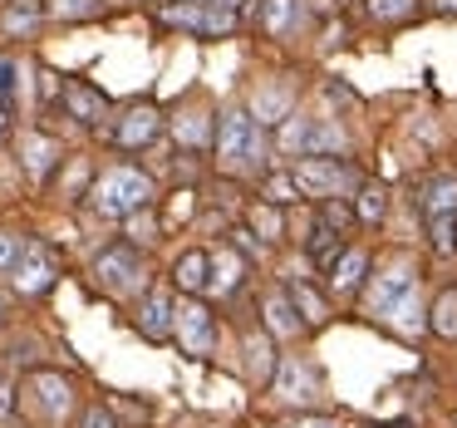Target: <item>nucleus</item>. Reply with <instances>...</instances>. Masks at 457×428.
<instances>
[{"label": "nucleus", "mask_w": 457, "mask_h": 428, "mask_svg": "<svg viewBox=\"0 0 457 428\" xmlns=\"http://www.w3.org/2000/svg\"><path fill=\"white\" fill-rule=\"evenodd\" d=\"M45 21V0H5V15H0V25H5V35H35Z\"/></svg>", "instance_id": "412c9836"}, {"label": "nucleus", "mask_w": 457, "mask_h": 428, "mask_svg": "<svg viewBox=\"0 0 457 428\" xmlns=\"http://www.w3.org/2000/svg\"><path fill=\"white\" fill-rule=\"evenodd\" d=\"M94 281L104 290H113V296H133V290H143V256L129 241H119V247L94 256Z\"/></svg>", "instance_id": "39448f33"}, {"label": "nucleus", "mask_w": 457, "mask_h": 428, "mask_svg": "<svg viewBox=\"0 0 457 428\" xmlns=\"http://www.w3.org/2000/svg\"><path fill=\"white\" fill-rule=\"evenodd\" d=\"M64 109H70V119L89 123V129H99V123L109 119V99H104L99 89H89L84 80H70V84H64Z\"/></svg>", "instance_id": "4468645a"}, {"label": "nucleus", "mask_w": 457, "mask_h": 428, "mask_svg": "<svg viewBox=\"0 0 457 428\" xmlns=\"http://www.w3.org/2000/svg\"><path fill=\"white\" fill-rule=\"evenodd\" d=\"M266 325H270V335H295L300 330V315L290 306V296H280V290L266 296Z\"/></svg>", "instance_id": "393cba45"}, {"label": "nucleus", "mask_w": 457, "mask_h": 428, "mask_svg": "<svg viewBox=\"0 0 457 428\" xmlns=\"http://www.w3.org/2000/svg\"><path fill=\"white\" fill-rule=\"evenodd\" d=\"M290 306H295V315L305 320L310 330H320V325L329 320V306H325V300H320L315 290L305 286V281H290Z\"/></svg>", "instance_id": "5701e85b"}, {"label": "nucleus", "mask_w": 457, "mask_h": 428, "mask_svg": "<svg viewBox=\"0 0 457 428\" xmlns=\"http://www.w3.org/2000/svg\"><path fill=\"white\" fill-rule=\"evenodd\" d=\"M0 5H5V0H0Z\"/></svg>", "instance_id": "37998d69"}, {"label": "nucleus", "mask_w": 457, "mask_h": 428, "mask_svg": "<svg viewBox=\"0 0 457 428\" xmlns=\"http://www.w3.org/2000/svg\"><path fill=\"white\" fill-rule=\"evenodd\" d=\"M280 428H339V418H320V414H305L295 424H280Z\"/></svg>", "instance_id": "58836bf2"}, {"label": "nucleus", "mask_w": 457, "mask_h": 428, "mask_svg": "<svg viewBox=\"0 0 457 428\" xmlns=\"http://www.w3.org/2000/svg\"><path fill=\"white\" fill-rule=\"evenodd\" d=\"M428 227H433V247L447 256V251H453V227H457V217H433Z\"/></svg>", "instance_id": "473e14b6"}, {"label": "nucleus", "mask_w": 457, "mask_h": 428, "mask_svg": "<svg viewBox=\"0 0 457 428\" xmlns=\"http://www.w3.org/2000/svg\"><path fill=\"white\" fill-rule=\"evenodd\" d=\"M158 133H162V113L153 109V104H133L119 119V129H113V143H119L123 153H138V148H148Z\"/></svg>", "instance_id": "9b49d317"}, {"label": "nucleus", "mask_w": 457, "mask_h": 428, "mask_svg": "<svg viewBox=\"0 0 457 428\" xmlns=\"http://www.w3.org/2000/svg\"><path fill=\"white\" fill-rule=\"evenodd\" d=\"M300 21H305V5L300 0H261V30L276 35V40L290 35Z\"/></svg>", "instance_id": "6ab92c4d"}, {"label": "nucleus", "mask_w": 457, "mask_h": 428, "mask_svg": "<svg viewBox=\"0 0 457 428\" xmlns=\"http://www.w3.org/2000/svg\"><path fill=\"white\" fill-rule=\"evenodd\" d=\"M89 202H94L99 217L123 222V217H133V212H143L153 202V178L138 168H109V172H99Z\"/></svg>", "instance_id": "f03ea898"}, {"label": "nucleus", "mask_w": 457, "mask_h": 428, "mask_svg": "<svg viewBox=\"0 0 457 428\" xmlns=\"http://www.w3.org/2000/svg\"><path fill=\"white\" fill-rule=\"evenodd\" d=\"M207 276H212V256H207V251H182L178 266H172V286L187 290V296H202V290H207Z\"/></svg>", "instance_id": "a211bd4d"}, {"label": "nucleus", "mask_w": 457, "mask_h": 428, "mask_svg": "<svg viewBox=\"0 0 457 428\" xmlns=\"http://www.w3.org/2000/svg\"><path fill=\"white\" fill-rule=\"evenodd\" d=\"M433 15H457V0H433Z\"/></svg>", "instance_id": "a19ab883"}, {"label": "nucleus", "mask_w": 457, "mask_h": 428, "mask_svg": "<svg viewBox=\"0 0 457 428\" xmlns=\"http://www.w3.org/2000/svg\"><path fill=\"white\" fill-rule=\"evenodd\" d=\"M30 394H35V408H40L50 424H60L64 414H70L74 404V389L64 374H50V369H40V374H30Z\"/></svg>", "instance_id": "f8f14e48"}, {"label": "nucleus", "mask_w": 457, "mask_h": 428, "mask_svg": "<svg viewBox=\"0 0 457 428\" xmlns=\"http://www.w3.org/2000/svg\"><path fill=\"white\" fill-rule=\"evenodd\" d=\"M158 21H162V25H172V30H192V35H231V30H237V15L221 11V5H202V0L162 5Z\"/></svg>", "instance_id": "0eeeda50"}, {"label": "nucleus", "mask_w": 457, "mask_h": 428, "mask_svg": "<svg viewBox=\"0 0 457 428\" xmlns=\"http://www.w3.org/2000/svg\"><path fill=\"white\" fill-rule=\"evenodd\" d=\"M99 11H104L99 0H54V15L60 21H94Z\"/></svg>", "instance_id": "7c9ffc66"}, {"label": "nucleus", "mask_w": 457, "mask_h": 428, "mask_svg": "<svg viewBox=\"0 0 457 428\" xmlns=\"http://www.w3.org/2000/svg\"><path fill=\"white\" fill-rule=\"evenodd\" d=\"M280 148L295 153V158H335V153H345V129H339L335 119H305V113H286Z\"/></svg>", "instance_id": "7ed1b4c3"}, {"label": "nucleus", "mask_w": 457, "mask_h": 428, "mask_svg": "<svg viewBox=\"0 0 457 428\" xmlns=\"http://www.w3.org/2000/svg\"><path fill=\"white\" fill-rule=\"evenodd\" d=\"M437 340H457V286H447L443 296L433 300V320H428Z\"/></svg>", "instance_id": "b1692460"}, {"label": "nucleus", "mask_w": 457, "mask_h": 428, "mask_svg": "<svg viewBox=\"0 0 457 428\" xmlns=\"http://www.w3.org/2000/svg\"><path fill=\"white\" fill-rule=\"evenodd\" d=\"M237 237V251H246V256H261V241L251 237V231H231Z\"/></svg>", "instance_id": "ea45409f"}, {"label": "nucleus", "mask_w": 457, "mask_h": 428, "mask_svg": "<svg viewBox=\"0 0 457 428\" xmlns=\"http://www.w3.org/2000/svg\"><path fill=\"white\" fill-rule=\"evenodd\" d=\"M241 286V261L237 256H212V276H207V290H217V296H231V290Z\"/></svg>", "instance_id": "bb28decb"}, {"label": "nucleus", "mask_w": 457, "mask_h": 428, "mask_svg": "<svg viewBox=\"0 0 457 428\" xmlns=\"http://www.w3.org/2000/svg\"><path fill=\"white\" fill-rule=\"evenodd\" d=\"M408 286H418V266H413V256H403V251H398V256L388 261V266H378V276L369 281L364 310H369L374 320H384V310L394 306V300L403 296Z\"/></svg>", "instance_id": "6e6552de"}, {"label": "nucleus", "mask_w": 457, "mask_h": 428, "mask_svg": "<svg viewBox=\"0 0 457 428\" xmlns=\"http://www.w3.org/2000/svg\"><path fill=\"white\" fill-rule=\"evenodd\" d=\"M79 428H119V424H113V414L104 404H89V408H84V418H79Z\"/></svg>", "instance_id": "f704fd0d"}, {"label": "nucleus", "mask_w": 457, "mask_h": 428, "mask_svg": "<svg viewBox=\"0 0 457 428\" xmlns=\"http://www.w3.org/2000/svg\"><path fill=\"white\" fill-rule=\"evenodd\" d=\"M290 182H295L305 197H345L349 188H359V172L349 168L345 158H295V168H290Z\"/></svg>", "instance_id": "20e7f679"}, {"label": "nucleus", "mask_w": 457, "mask_h": 428, "mask_svg": "<svg viewBox=\"0 0 457 428\" xmlns=\"http://www.w3.org/2000/svg\"><path fill=\"white\" fill-rule=\"evenodd\" d=\"M217 158L227 172H256L266 163V133L246 109H227L217 119Z\"/></svg>", "instance_id": "f257e3e1"}, {"label": "nucleus", "mask_w": 457, "mask_h": 428, "mask_svg": "<svg viewBox=\"0 0 457 428\" xmlns=\"http://www.w3.org/2000/svg\"><path fill=\"white\" fill-rule=\"evenodd\" d=\"M11 408H15V384H0V428H11Z\"/></svg>", "instance_id": "4c0bfd02"}, {"label": "nucleus", "mask_w": 457, "mask_h": 428, "mask_svg": "<svg viewBox=\"0 0 457 428\" xmlns=\"http://www.w3.org/2000/svg\"><path fill=\"white\" fill-rule=\"evenodd\" d=\"M15 256H21V237L15 231H0V271H11Z\"/></svg>", "instance_id": "e433bc0d"}, {"label": "nucleus", "mask_w": 457, "mask_h": 428, "mask_svg": "<svg viewBox=\"0 0 457 428\" xmlns=\"http://www.w3.org/2000/svg\"><path fill=\"white\" fill-rule=\"evenodd\" d=\"M54 163H60V143L45 133H21V168L30 172V182H45Z\"/></svg>", "instance_id": "2eb2a0df"}, {"label": "nucleus", "mask_w": 457, "mask_h": 428, "mask_svg": "<svg viewBox=\"0 0 457 428\" xmlns=\"http://www.w3.org/2000/svg\"><path fill=\"white\" fill-rule=\"evenodd\" d=\"M286 109H290V89H270L266 99H256V123L286 119Z\"/></svg>", "instance_id": "c756f323"}, {"label": "nucleus", "mask_w": 457, "mask_h": 428, "mask_svg": "<svg viewBox=\"0 0 457 428\" xmlns=\"http://www.w3.org/2000/svg\"><path fill=\"white\" fill-rule=\"evenodd\" d=\"M384 325L394 330V335L413 340L418 330H428V310H423V296H418V286H408L403 296L394 300V306L384 310Z\"/></svg>", "instance_id": "ddd939ff"}, {"label": "nucleus", "mask_w": 457, "mask_h": 428, "mask_svg": "<svg viewBox=\"0 0 457 428\" xmlns=\"http://www.w3.org/2000/svg\"><path fill=\"white\" fill-rule=\"evenodd\" d=\"M453 231H457V227H453Z\"/></svg>", "instance_id": "a18cd8bd"}, {"label": "nucleus", "mask_w": 457, "mask_h": 428, "mask_svg": "<svg viewBox=\"0 0 457 428\" xmlns=\"http://www.w3.org/2000/svg\"><path fill=\"white\" fill-rule=\"evenodd\" d=\"M251 222H256V231H261L266 241H276V237H280V217H276V207H256V212H251Z\"/></svg>", "instance_id": "72a5a7b5"}, {"label": "nucleus", "mask_w": 457, "mask_h": 428, "mask_svg": "<svg viewBox=\"0 0 457 428\" xmlns=\"http://www.w3.org/2000/svg\"><path fill=\"white\" fill-rule=\"evenodd\" d=\"M172 335L182 340V349L192 359H207L212 345H217V320H212V310L197 296H187L182 306H172Z\"/></svg>", "instance_id": "423d86ee"}, {"label": "nucleus", "mask_w": 457, "mask_h": 428, "mask_svg": "<svg viewBox=\"0 0 457 428\" xmlns=\"http://www.w3.org/2000/svg\"><path fill=\"white\" fill-rule=\"evenodd\" d=\"M418 207L423 217H457V178H433L423 192H418Z\"/></svg>", "instance_id": "aec40b11"}, {"label": "nucleus", "mask_w": 457, "mask_h": 428, "mask_svg": "<svg viewBox=\"0 0 457 428\" xmlns=\"http://www.w3.org/2000/svg\"><path fill=\"white\" fill-rule=\"evenodd\" d=\"M202 5H221V11H237L241 0H202Z\"/></svg>", "instance_id": "79ce46f5"}, {"label": "nucleus", "mask_w": 457, "mask_h": 428, "mask_svg": "<svg viewBox=\"0 0 457 428\" xmlns=\"http://www.w3.org/2000/svg\"><path fill=\"white\" fill-rule=\"evenodd\" d=\"M270 384H276V394L286 399V404H315V399H325V374H320L315 359H286V365H276V374H270Z\"/></svg>", "instance_id": "9d476101"}, {"label": "nucleus", "mask_w": 457, "mask_h": 428, "mask_svg": "<svg viewBox=\"0 0 457 428\" xmlns=\"http://www.w3.org/2000/svg\"><path fill=\"white\" fill-rule=\"evenodd\" d=\"M172 306H178V300H172L168 290H148V296H143V306H138L143 340H168L172 335Z\"/></svg>", "instance_id": "dca6fc26"}, {"label": "nucleus", "mask_w": 457, "mask_h": 428, "mask_svg": "<svg viewBox=\"0 0 457 428\" xmlns=\"http://www.w3.org/2000/svg\"><path fill=\"white\" fill-rule=\"evenodd\" d=\"M246 374H251V384H270V374H276V345H270V335H256V330L246 335Z\"/></svg>", "instance_id": "4be33fe9"}, {"label": "nucleus", "mask_w": 457, "mask_h": 428, "mask_svg": "<svg viewBox=\"0 0 457 428\" xmlns=\"http://www.w3.org/2000/svg\"><path fill=\"white\" fill-rule=\"evenodd\" d=\"M384 212H388L384 182H359V207H354V217L364 222V227H374V222H384Z\"/></svg>", "instance_id": "a878e982"}, {"label": "nucleus", "mask_w": 457, "mask_h": 428, "mask_svg": "<svg viewBox=\"0 0 457 428\" xmlns=\"http://www.w3.org/2000/svg\"><path fill=\"white\" fill-rule=\"evenodd\" d=\"M369 15L378 25H403L418 15V0H369Z\"/></svg>", "instance_id": "c85d7f7f"}, {"label": "nucleus", "mask_w": 457, "mask_h": 428, "mask_svg": "<svg viewBox=\"0 0 457 428\" xmlns=\"http://www.w3.org/2000/svg\"><path fill=\"white\" fill-rule=\"evenodd\" d=\"M11 286L21 296H45L54 286V251L45 241H21V256L11 261Z\"/></svg>", "instance_id": "1a4fd4ad"}, {"label": "nucleus", "mask_w": 457, "mask_h": 428, "mask_svg": "<svg viewBox=\"0 0 457 428\" xmlns=\"http://www.w3.org/2000/svg\"><path fill=\"white\" fill-rule=\"evenodd\" d=\"M364 276H369V251L364 247H349V251H339V256L329 261V286H335L339 296L359 290V286H364Z\"/></svg>", "instance_id": "f3484780"}, {"label": "nucleus", "mask_w": 457, "mask_h": 428, "mask_svg": "<svg viewBox=\"0 0 457 428\" xmlns=\"http://www.w3.org/2000/svg\"><path fill=\"white\" fill-rule=\"evenodd\" d=\"M172 133H178V143L182 148H207V138H212V123H207V113H182L178 123H172Z\"/></svg>", "instance_id": "cd10ccee"}, {"label": "nucleus", "mask_w": 457, "mask_h": 428, "mask_svg": "<svg viewBox=\"0 0 457 428\" xmlns=\"http://www.w3.org/2000/svg\"><path fill=\"white\" fill-rule=\"evenodd\" d=\"M15 60L11 55H0V113H11V104H15Z\"/></svg>", "instance_id": "2f4dec72"}, {"label": "nucleus", "mask_w": 457, "mask_h": 428, "mask_svg": "<svg viewBox=\"0 0 457 428\" xmlns=\"http://www.w3.org/2000/svg\"><path fill=\"white\" fill-rule=\"evenodd\" d=\"M295 192H300V188H295L290 178H270V182H266V197H270V202H295Z\"/></svg>", "instance_id": "c9c22d12"}, {"label": "nucleus", "mask_w": 457, "mask_h": 428, "mask_svg": "<svg viewBox=\"0 0 457 428\" xmlns=\"http://www.w3.org/2000/svg\"><path fill=\"white\" fill-rule=\"evenodd\" d=\"M0 310H5V306H0Z\"/></svg>", "instance_id": "c03bdc74"}]
</instances>
